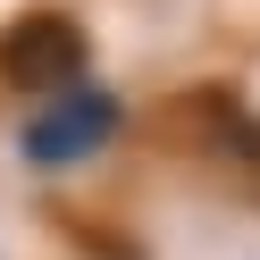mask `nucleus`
<instances>
[{
  "mask_svg": "<svg viewBox=\"0 0 260 260\" xmlns=\"http://www.w3.org/2000/svg\"><path fill=\"white\" fill-rule=\"evenodd\" d=\"M109 135H118V101L101 84H68L51 101H34V118L17 126V151H25V168H76Z\"/></svg>",
  "mask_w": 260,
  "mask_h": 260,
  "instance_id": "f257e3e1",
  "label": "nucleus"
},
{
  "mask_svg": "<svg viewBox=\"0 0 260 260\" xmlns=\"http://www.w3.org/2000/svg\"><path fill=\"white\" fill-rule=\"evenodd\" d=\"M0 84L34 92V101H51V92H68V84H84V34H76V17H59V9L17 17L9 34H0Z\"/></svg>",
  "mask_w": 260,
  "mask_h": 260,
  "instance_id": "f03ea898",
  "label": "nucleus"
}]
</instances>
